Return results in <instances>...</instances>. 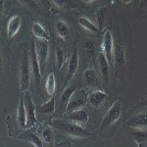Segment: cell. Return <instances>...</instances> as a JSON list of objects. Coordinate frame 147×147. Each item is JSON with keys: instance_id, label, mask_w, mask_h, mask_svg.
Here are the masks:
<instances>
[{"instance_id": "1", "label": "cell", "mask_w": 147, "mask_h": 147, "mask_svg": "<svg viewBox=\"0 0 147 147\" xmlns=\"http://www.w3.org/2000/svg\"><path fill=\"white\" fill-rule=\"evenodd\" d=\"M113 35V89L112 93H125L134 73L136 53L132 28L123 14L117 12L110 26Z\"/></svg>"}, {"instance_id": "2", "label": "cell", "mask_w": 147, "mask_h": 147, "mask_svg": "<svg viewBox=\"0 0 147 147\" xmlns=\"http://www.w3.org/2000/svg\"><path fill=\"white\" fill-rule=\"evenodd\" d=\"M50 125L55 130L57 137L67 141L69 145L72 143L76 145H84L88 142L95 141L96 136H98L96 129L91 125H82L65 117L53 118Z\"/></svg>"}, {"instance_id": "3", "label": "cell", "mask_w": 147, "mask_h": 147, "mask_svg": "<svg viewBox=\"0 0 147 147\" xmlns=\"http://www.w3.org/2000/svg\"><path fill=\"white\" fill-rule=\"evenodd\" d=\"M47 22L52 39L61 40L70 47L79 41L82 34L77 22V13L60 12L52 14Z\"/></svg>"}, {"instance_id": "4", "label": "cell", "mask_w": 147, "mask_h": 147, "mask_svg": "<svg viewBox=\"0 0 147 147\" xmlns=\"http://www.w3.org/2000/svg\"><path fill=\"white\" fill-rule=\"evenodd\" d=\"M11 72L19 84L20 93L30 90L32 84V62L30 45L28 42L21 41L16 50L12 53Z\"/></svg>"}, {"instance_id": "5", "label": "cell", "mask_w": 147, "mask_h": 147, "mask_svg": "<svg viewBox=\"0 0 147 147\" xmlns=\"http://www.w3.org/2000/svg\"><path fill=\"white\" fill-rule=\"evenodd\" d=\"M127 100L124 97H117L114 99L110 108L101 119L98 127H96L97 134L104 139H111L115 136L123 124L124 117L127 113Z\"/></svg>"}, {"instance_id": "6", "label": "cell", "mask_w": 147, "mask_h": 147, "mask_svg": "<svg viewBox=\"0 0 147 147\" xmlns=\"http://www.w3.org/2000/svg\"><path fill=\"white\" fill-rule=\"evenodd\" d=\"M1 38L8 46L14 42L22 41L27 32V25L24 13L18 7L12 8L2 25H0Z\"/></svg>"}, {"instance_id": "7", "label": "cell", "mask_w": 147, "mask_h": 147, "mask_svg": "<svg viewBox=\"0 0 147 147\" xmlns=\"http://www.w3.org/2000/svg\"><path fill=\"white\" fill-rule=\"evenodd\" d=\"M116 95L112 92L94 90L89 92L86 109L89 113V125L96 129L107 110L113 103Z\"/></svg>"}, {"instance_id": "8", "label": "cell", "mask_w": 147, "mask_h": 147, "mask_svg": "<svg viewBox=\"0 0 147 147\" xmlns=\"http://www.w3.org/2000/svg\"><path fill=\"white\" fill-rule=\"evenodd\" d=\"M77 45L82 69L96 63L99 53L102 51L101 36L82 34L79 41L77 42Z\"/></svg>"}, {"instance_id": "9", "label": "cell", "mask_w": 147, "mask_h": 147, "mask_svg": "<svg viewBox=\"0 0 147 147\" xmlns=\"http://www.w3.org/2000/svg\"><path fill=\"white\" fill-rule=\"evenodd\" d=\"M34 37V36H32ZM34 49L40 66L42 76H45L50 71L55 70L54 65V52L52 40L34 38Z\"/></svg>"}, {"instance_id": "10", "label": "cell", "mask_w": 147, "mask_h": 147, "mask_svg": "<svg viewBox=\"0 0 147 147\" xmlns=\"http://www.w3.org/2000/svg\"><path fill=\"white\" fill-rule=\"evenodd\" d=\"M6 125L8 129V134L10 137L17 138L19 134L27 129V114L24 104V98L21 94L20 101L17 108L6 118Z\"/></svg>"}, {"instance_id": "11", "label": "cell", "mask_w": 147, "mask_h": 147, "mask_svg": "<svg viewBox=\"0 0 147 147\" xmlns=\"http://www.w3.org/2000/svg\"><path fill=\"white\" fill-rule=\"evenodd\" d=\"M62 87H61L60 74L53 70L43 77L37 94L40 96L42 101L47 102L58 95Z\"/></svg>"}, {"instance_id": "12", "label": "cell", "mask_w": 147, "mask_h": 147, "mask_svg": "<svg viewBox=\"0 0 147 147\" xmlns=\"http://www.w3.org/2000/svg\"><path fill=\"white\" fill-rule=\"evenodd\" d=\"M78 78L80 80L82 87L86 89L88 92L103 90L101 75L96 63L82 68L78 75Z\"/></svg>"}, {"instance_id": "13", "label": "cell", "mask_w": 147, "mask_h": 147, "mask_svg": "<svg viewBox=\"0 0 147 147\" xmlns=\"http://www.w3.org/2000/svg\"><path fill=\"white\" fill-rule=\"evenodd\" d=\"M80 69H82V67H80V55H79V51H78V45L76 43L75 45L71 47L67 63L65 64L62 71L60 72L61 87H62V89L71 80H73L79 75V73L80 72Z\"/></svg>"}, {"instance_id": "14", "label": "cell", "mask_w": 147, "mask_h": 147, "mask_svg": "<svg viewBox=\"0 0 147 147\" xmlns=\"http://www.w3.org/2000/svg\"><path fill=\"white\" fill-rule=\"evenodd\" d=\"M79 88H82V84H80V80L77 76L55 97V106H56L55 117L62 118L65 116L71 97L75 93V91H77Z\"/></svg>"}, {"instance_id": "15", "label": "cell", "mask_w": 147, "mask_h": 147, "mask_svg": "<svg viewBox=\"0 0 147 147\" xmlns=\"http://www.w3.org/2000/svg\"><path fill=\"white\" fill-rule=\"evenodd\" d=\"M117 12V4H116L115 0H111L105 5L97 9L93 13L94 19H95L96 24L101 34L103 32L104 30L110 28L111 24L113 22L114 16L116 15Z\"/></svg>"}, {"instance_id": "16", "label": "cell", "mask_w": 147, "mask_h": 147, "mask_svg": "<svg viewBox=\"0 0 147 147\" xmlns=\"http://www.w3.org/2000/svg\"><path fill=\"white\" fill-rule=\"evenodd\" d=\"M12 52L3 39H0V88L3 89L12 75Z\"/></svg>"}, {"instance_id": "17", "label": "cell", "mask_w": 147, "mask_h": 147, "mask_svg": "<svg viewBox=\"0 0 147 147\" xmlns=\"http://www.w3.org/2000/svg\"><path fill=\"white\" fill-rule=\"evenodd\" d=\"M124 127H147V107L136 104L132 109L125 113L124 121Z\"/></svg>"}, {"instance_id": "18", "label": "cell", "mask_w": 147, "mask_h": 147, "mask_svg": "<svg viewBox=\"0 0 147 147\" xmlns=\"http://www.w3.org/2000/svg\"><path fill=\"white\" fill-rule=\"evenodd\" d=\"M77 22L80 30V34H88L91 36H101V32L94 19V14L88 11L77 13Z\"/></svg>"}, {"instance_id": "19", "label": "cell", "mask_w": 147, "mask_h": 147, "mask_svg": "<svg viewBox=\"0 0 147 147\" xmlns=\"http://www.w3.org/2000/svg\"><path fill=\"white\" fill-rule=\"evenodd\" d=\"M97 67L102 79V86L103 90L106 92H112L113 89V69L111 64L109 63L108 59L106 58L103 51H101L98 55L96 61Z\"/></svg>"}, {"instance_id": "20", "label": "cell", "mask_w": 147, "mask_h": 147, "mask_svg": "<svg viewBox=\"0 0 147 147\" xmlns=\"http://www.w3.org/2000/svg\"><path fill=\"white\" fill-rule=\"evenodd\" d=\"M30 62H32V84H30V90L32 94H37L40 84H41L42 79H43V76L41 74L38 59H37L36 53H35L34 40L32 34H30Z\"/></svg>"}, {"instance_id": "21", "label": "cell", "mask_w": 147, "mask_h": 147, "mask_svg": "<svg viewBox=\"0 0 147 147\" xmlns=\"http://www.w3.org/2000/svg\"><path fill=\"white\" fill-rule=\"evenodd\" d=\"M52 43H53L55 71L60 74L64 66H65V64L67 63L71 47L68 46L65 42L58 39H52Z\"/></svg>"}, {"instance_id": "22", "label": "cell", "mask_w": 147, "mask_h": 147, "mask_svg": "<svg viewBox=\"0 0 147 147\" xmlns=\"http://www.w3.org/2000/svg\"><path fill=\"white\" fill-rule=\"evenodd\" d=\"M35 112H36V118L40 124H50L53 118H55V97L47 102H43L41 105L36 104Z\"/></svg>"}, {"instance_id": "23", "label": "cell", "mask_w": 147, "mask_h": 147, "mask_svg": "<svg viewBox=\"0 0 147 147\" xmlns=\"http://www.w3.org/2000/svg\"><path fill=\"white\" fill-rule=\"evenodd\" d=\"M30 32L34 38L44 39V40H52L50 32L48 30V22L47 19L42 17H34L32 18V24H30Z\"/></svg>"}, {"instance_id": "24", "label": "cell", "mask_w": 147, "mask_h": 147, "mask_svg": "<svg viewBox=\"0 0 147 147\" xmlns=\"http://www.w3.org/2000/svg\"><path fill=\"white\" fill-rule=\"evenodd\" d=\"M88 94L89 92L84 88H79L77 91H75V93L73 94L71 97L70 101H69L67 111L66 114H70L74 112V111L82 110V109L86 108L87 102H88Z\"/></svg>"}, {"instance_id": "25", "label": "cell", "mask_w": 147, "mask_h": 147, "mask_svg": "<svg viewBox=\"0 0 147 147\" xmlns=\"http://www.w3.org/2000/svg\"><path fill=\"white\" fill-rule=\"evenodd\" d=\"M30 90L26 91L25 93H22L24 98V104L26 108V114H27V127H38L41 124L38 122L36 118V112H35V104L34 103Z\"/></svg>"}, {"instance_id": "26", "label": "cell", "mask_w": 147, "mask_h": 147, "mask_svg": "<svg viewBox=\"0 0 147 147\" xmlns=\"http://www.w3.org/2000/svg\"><path fill=\"white\" fill-rule=\"evenodd\" d=\"M55 8V14L60 12H78L85 11V8L80 0H50Z\"/></svg>"}, {"instance_id": "27", "label": "cell", "mask_w": 147, "mask_h": 147, "mask_svg": "<svg viewBox=\"0 0 147 147\" xmlns=\"http://www.w3.org/2000/svg\"><path fill=\"white\" fill-rule=\"evenodd\" d=\"M12 1L15 7H18L23 11L24 14H27L30 17H42L41 10L35 0H12Z\"/></svg>"}, {"instance_id": "28", "label": "cell", "mask_w": 147, "mask_h": 147, "mask_svg": "<svg viewBox=\"0 0 147 147\" xmlns=\"http://www.w3.org/2000/svg\"><path fill=\"white\" fill-rule=\"evenodd\" d=\"M17 139L28 142V143H30L35 147L44 146L43 140H42L41 137H40V134L36 127H27V129L25 130H23V131L19 134Z\"/></svg>"}, {"instance_id": "29", "label": "cell", "mask_w": 147, "mask_h": 147, "mask_svg": "<svg viewBox=\"0 0 147 147\" xmlns=\"http://www.w3.org/2000/svg\"><path fill=\"white\" fill-rule=\"evenodd\" d=\"M124 129L129 140L136 142L137 146L141 147L147 141V127H124Z\"/></svg>"}, {"instance_id": "30", "label": "cell", "mask_w": 147, "mask_h": 147, "mask_svg": "<svg viewBox=\"0 0 147 147\" xmlns=\"http://www.w3.org/2000/svg\"><path fill=\"white\" fill-rule=\"evenodd\" d=\"M113 35L110 28H106L103 30L101 34V48L104 52L106 58L108 59L109 63L112 66V59H113Z\"/></svg>"}, {"instance_id": "31", "label": "cell", "mask_w": 147, "mask_h": 147, "mask_svg": "<svg viewBox=\"0 0 147 147\" xmlns=\"http://www.w3.org/2000/svg\"><path fill=\"white\" fill-rule=\"evenodd\" d=\"M40 137L43 140L44 146H54L57 138L56 132L50 124H41L37 127Z\"/></svg>"}, {"instance_id": "32", "label": "cell", "mask_w": 147, "mask_h": 147, "mask_svg": "<svg viewBox=\"0 0 147 147\" xmlns=\"http://www.w3.org/2000/svg\"><path fill=\"white\" fill-rule=\"evenodd\" d=\"M64 117L67 118L68 120H71L73 122L77 123V124L82 125H86L89 124V113L86 108L82 109V110L74 111L72 113L67 114Z\"/></svg>"}, {"instance_id": "33", "label": "cell", "mask_w": 147, "mask_h": 147, "mask_svg": "<svg viewBox=\"0 0 147 147\" xmlns=\"http://www.w3.org/2000/svg\"><path fill=\"white\" fill-rule=\"evenodd\" d=\"M134 16L136 21H144L147 19V0H136L134 5Z\"/></svg>"}, {"instance_id": "34", "label": "cell", "mask_w": 147, "mask_h": 147, "mask_svg": "<svg viewBox=\"0 0 147 147\" xmlns=\"http://www.w3.org/2000/svg\"><path fill=\"white\" fill-rule=\"evenodd\" d=\"M42 13V17L48 20L52 14H55V8L50 0H35Z\"/></svg>"}, {"instance_id": "35", "label": "cell", "mask_w": 147, "mask_h": 147, "mask_svg": "<svg viewBox=\"0 0 147 147\" xmlns=\"http://www.w3.org/2000/svg\"><path fill=\"white\" fill-rule=\"evenodd\" d=\"M80 1L84 4L85 11L94 13L97 9H99L100 7L105 5L106 3H108L111 0H80Z\"/></svg>"}, {"instance_id": "36", "label": "cell", "mask_w": 147, "mask_h": 147, "mask_svg": "<svg viewBox=\"0 0 147 147\" xmlns=\"http://www.w3.org/2000/svg\"><path fill=\"white\" fill-rule=\"evenodd\" d=\"M12 0H0V25L4 23L7 15L12 9Z\"/></svg>"}, {"instance_id": "37", "label": "cell", "mask_w": 147, "mask_h": 147, "mask_svg": "<svg viewBox=\"0 0 147 147\" xmlns=\"http://www.w3.org/2000/svg\"><path fill=\"white\" fill-rule=\"evenodd\" d=\"M116 4L119 7H123L125 9H131L134 5V2L136 0H115Z\"/></svg>"}, {"instance_id": "38", "label": "cell", "mask_w": 147, "mask_h": 147, "mask_svg": "<svg viewBox=\"0 0 147 147\" xmlns=\"http://www.w3.org/2000/svg\"><path fill=\"white\" fill-rule=\"evenodd\" d=\"M137 104H138V105L146 106V107H147V91H146V93H145V95H144L143 98H142L141 100H139L138 102H137Z\"/></svg>"}, {"instance_id": "39", "label": "cell", "mask_w": 147, "mask_h": 147, "mask_svg": "<svg viewBox=\"0 0 147 147\" xmlns=\"http://www.w3.org/2000/svg\"><path fill=\"white\" fill-rule=\"evenodd\" d=\"M141 147H147V141L145 142V143L142 144V146H141Z\"/></svg>"}]
</instances>
